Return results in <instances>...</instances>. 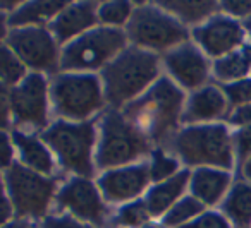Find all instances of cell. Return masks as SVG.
<instances>
[{
	"mask_svg": "<svg viewBox=\"0 0 251 228\" xmlns=\"http://www.w3.org/2000/svg\"><path fill=\"white\" fill-rule=\"evenodd\" d=\"M239 172L243 175V180L248 183H251V156H248L243 161V165L239 166Z\"/></svg>",
	"mask_w": 251,
	"mask_h": 228,
	"instance_id": "40",
	"label": "cell"
},
{
	"mask_svg": "<svg viewBox=\"0 0 251 228\" xmlns=\"http://www.w3.org/2000/svg\"><path fill=\"white\" fill-rule=\"evenodd\" d=\"M98 120L67 122L57 118L40 134L50 148L55 161L74 177L91 179L97 172L95 149L98 139Z\"/></svg>",
	"mask_w": 251,
	"mask_h": 228,
	"instance_id": "5",
	"label": "cell"
},
{
	"mask_svg": "<svg viewBox=\"0 0 251 228\" xmlns=\"http://www.w3.org/2000/svg\"><path fill=\"white\" fill-rule=\"evenodd\" d=\"M97 26H100L98 24V2L83 0V2H69L47 28L62 48L64 45L79 38L81 35Z\"/></svg>",
	"mask_w": 251,
	"mask_h": 228,
	"instance_id": "16",
	"label": "cell"
},
{
	"mask_svg": "<svg viewBox=\"0 0 251 228\" xmlns=\"http://www.w3.org/2000/svg\"><path fill=\"white\" fill-rule=\"evenodd\" d=\"M16 148L12 142V134L7 131H0V170L7 172L16 163Z\"/></svg>",
	"mask_w": 251,
	"mask_h": 228,
	"instance_id": "34",
	"label": "cell"
},
{
	"mask_svg": "<svg viewBox=\"0 0 251 228\" xmlns=\"http://www.w3.org/2000/svg\"><path fill=\"white\" fill-rule=\"evenodd\" d=\"M229 112L230 107L227 103L222 88L217 84H206V86L188 94L181 124H215V122H222L224 118H227Z\"/></svg>",
	"mask_w": 251,
	"mask_h": 228,
	"instance_id": "17",
	"label": "cell"
},
{
	"mask_svg": "<svg viewBox=\"0 0 251 228\" xmlns=\"http://www.w3.org/2000/svg\"><path fill=\"white\" fill-rule=\"evenodd\" d=\"M189 177L191 170L181 168L171 179L151 183L148 187L143 196V203L151 218H162L181 197L186 196V190L189 189Z\"/></svg>",
	"mask_w": 251,
	"mask_h": 228,
	"instance_id": "19",
	"label": "cell"
},
{
	"mask_svg": "<svg viewBox=\"0 0 251 228\" xmlns=\"http://www.w3.org/2000/svg\"><path fill=\"white\" fill-rule=\"evenodd\" d=\"M220 213L232 228H251V183L244 180L234 182L220 204Z\"/></svg>",
	"mask_w": 251,
	"mask_h": 228,
	"instance_id": "24",
	"label": "cell"
},
{
	"mask_svg": "<svg viewBox=\"0 0 251 228\" xmlns=\"http://www.w3.org/2000/svg\"><path fill=\"white\" fill-rule=\"evenodd\" d=\"M5 45L19 57L29 72L59 74L60 72V45L49 28H14L9 31Z\"/></svg>",
	"mask_w": 251,
	"mask_h": 228,
	"instance_id": "11",
	"label": "cell"
},
{
	"mask_svg": "<svg viewBox=\"0 0 251 228\" xmlns=\"http://www.w3.org/2000/svg\"><path fill=\"white\" fill-rule=\"evenodd\" d=\"M171 144L186 168H236L232 131L226 122L184 125L171 137Z\"/></svg>",
	"mask_w": 251,
	"mask_h": 228,
	"instance_id": "3",
	"label": "cell"
},
{
	"mask_svg": "<svg viewBox=\"0 0 251 228\" xmlns=\"http://www.w3.org/2000/svg\"><path fill=\"white\" fill-rule=\"evenodd\" d=\"M148 170H150L151 183L164 182V180L174 177L181 170V161L176 156L165 153L162 148H153V151L148 156Z\"/></svg>",
	"mask_w": 251,
	"mask_h": 228,
	"instance_id": "28",
	"label": "cell"
},
{
	"mask_svg": "<svg viewBox=\"0 0 251 228\" xmlns=\"http://www.w3.org/2000/svg\"><path fill=\"white\" fill-rule=\"evenodd\" d=\"M42 228H95V227L83 223V221H79L77 218L71 216V214H62V216L43 218Z\"/></svg>",
	"mask_w": 251,
	"mask_h": 228,
	"instance_id": "37",
	"label": "cell"
},
{
	"mask_svg": "<svg viewBox=\"0 0 251 228\" xmlns=\"http://www.w3.org/2000/svg\"><path fill=\"white\" fill-rule=\"evenodd\" d=\"M9 16L4 14V12L0 11V45L2 43H5V40H7V35H9Z\"/></svg>",
	"mask_w": 251,
	"mask_h": 228,
	"instance_id": "39",
	"label": "cell"
},
{
	"mask_svg": "<svg viewBox=\"0 0 251 228\" xmlns=\"http://www.w3.org/2000/svg\"><path fill=\"white\" fill-rule=\"evenodd\" d=\"M162 66L182 91H193L206 86L212 77V60L189 40L162 55Z\"/></svg>",
	"mask_w": 251,
	"mask_h": 228,
	"instance_id": "13",
	"label": "cell"
},
{
	"mask_svg": "<svg viewBox=\"0 0 251 228\" xmlns=\"http://www.w3.org/2000/svg\"><path fill=\"white\" fill-rule=\"evenodd\" d=\"M12 125L11 88L0 83V131H7Z\"/></svg>",
	"mask_w": 251,
	"mask_h": 228,
	"instance_id": "36",
	"label": "cell"
},
{
	"mask_svg": "<svg viewBox=\"0 0 251 228\" xmlns=\"http://www.w3.org/2000/svg\"><path fill=\"white\" fill-rule=\"evenodd\" d=\"M4 185L14 207V216L19 220L47 218L52 201L57 197V180L28 170L16 161L4 172Z\"/></svg>",
	"mask_w": 251,
	"mask_h": 228,
	"instance_id": "9",
	"label": "cell"
},
{
	"mask_svg": "<svg viewBox=\"0 0 251 228\" xmlns=\"http://www.w3.org/2000/svg\"><path fill=\"white\" fill-rule=\"evenodd\" d=\"M131 46L164 55L189 42L191 29L158 4H136L129 23L124 28Z\"/></svg>",
	"mask_w": 251,
	"mask_h": 228,
	"instance_id": "7",
	"label": "cell"
},
{
	"mask_svg": "<svg viewBox=\"0 0 251 228\" xmlns=\"http://www.w3.org/2000/svg\"><path fill=\"white\" fill-rule=\"evenodd\" d=\"M129 46L124 29L97 26L60 50V72L97 74Z\"/></svg>",
	"mask_w": 251,
	"mask_h": 228,
	"instance_id": "8",
	"label": "cell"
},
{
	"mask_svg": "<svg viewBox=\"0 0 251 228\" xmlns=\"http://www.w3.org/2000/svg\"><path fill=\"white\" fill-rule=\"evenodd\" d=\"M57 203L69 211L71 216L93 227H105L110 216L108 204L101 197L97 182L84 177H71L57 192Z\"/></svg>",
	"mask_w": 251,
	"mask_h": 228,
	"instance_id": "12",
	"label": "cell"
},
{
	"mask_svg": "<svg viewBox=\"0 0 251 228\" xmlns=\"http://www.w3.org/2000/svg\"><path fill=\"white\" fill-rule=\"evenodd\" d=\"M206 211V207L200 203L196 197H193L191 194H186L184 197L177 201L164 216L160 218V221L164 223L165 228H179L182 225L193 221L196 216Z\"/></svg>",
	"mask_w": 251,
	"mask_h": 228,
	"instance_id": "25",
	"label": "cell"
},
{
	"mask_svg": "<svg viewBox=\"0 0 251 228\" xmlns=\"http://www.w3.org/2000/svg\"><path fill=\"white\" fill-rule=\"evenodd\" d=\"M49 93L52 112L67 122L93 120L107 105L98 74L59 72L50 81Z\"/></svg>",
	"mask_w": 251,
	"mask_h": 228,
	"instance_id": "6",
	"label": "cell"
},
{
	"mask_svg": "<svg viewBox=\"0 0 251 228\" xmlns=\"http://www.w3.org/2000/svg\"><path fill=\"white\" fill-rule=\"evenodd\" d=\"M150 220L151 216L148 213L147 206H145L143 197L133 201V203L122 204L117 213L112 216V223L115 227H122V228H141Z\"/></svg>",
	"mask_w": 251,
	"mask_h": 228,
	"instance_id": "29",
	"label": "cell"
},
{
	"mask_svg": "<svg viewBox=\"0 0 251 228\" xmlns=\"http://www.w3.org/2000/svg\"><path fill=\"white\" fill-rule=\"evenodd\" d=\"M69 2H53V0H33V2H21L18 9L9 16V28H29L38 26L47 28L53 21L57 14L62 11Z\"/></svg>",
	"mask_w": 251,
	"mask_h": 228,
	"instance_id": "21",
	"label": "cell"
},
{
	"mask_svg": "<svg viewBox=\"0 0 251 228\" xmlns=\"http://www.w3.org/2000/svg\"><path fill=\"white\" fill-rule=\"evenodd\" d=\"M97 185L107 204H127L141 199L151 185L148 161L101 172L97 179Z\"/></svg>",
	"mask_w": 251,
	"mask_h": 228,
	"instance_id": "15",
	"label": "cell"
},
{
	"mask_svg": "<svg viewBox=\"0 0 251 228\" xmlns=\"http://www.w3.org/2000/svg\"><path fill=\"white\" fill-rule=\"evenodd\" d=\"M191 42L210 60H217L241 48L246 43V35L239 21L217 12L203 24L191 29Z\"/></svg>",
	"mask_w": 251,
	"mask_h": 228,
	"instance_id": "14",
	"label": "cell"
},
{
	"mask_svg": "<svg viewBox=\"0 0 251 228\" xmlns=\"http://www.w3.org/2000/svg\"><path fill=\"white\" fill-rule=\"evenodd\" d=\"M186 98V91H182L171 77L162 76L150 90L126 105L121 112L150 139L151 144H160L171 141L179 131Z\"/></svg>",
	"mask_w": 251,
	"mask_h": 228,
	"instance_id": "1",
	"label": "cell"
},
{
	"mask_svg": "<svg viewBox=\"0 0 251 228\" xmlns=\"http://www.w3.org/2000/svg\"><path fill=\"white\" fill-rule=\"evenodd\" d=\"M12 142H14L19 163L23 166L36 173H42V175L53 177L57 166L55 156L38 134L12 131Z\"/></svg>",
	"mask_w": 251,
	"mask_h": 228,
	"instance_id": "20",
	"label": "cell"
},
{
	"mask_svg": "<svg viewBox=\"0 0 251 228\" xmlns=\"http://www.w3.org/2000/svg\"><path fill=\"white\" fill-rule=\"evenodd\" d=\"M141 228H165V227H164V223H162V221H153V220H150L148 223H145Z\"/></svg>",
	"mask_w": 251,
	"mask_h": 228,
	"instance_id": "43",
	"label": "cell"
},
{
	"mask_svg": "<svg viewBox=\"0 0 251 228\" xmlns=\"http://www.w3.org/2000/svg\"><path fill=\"white\" fill-rule=\"evenodd\" d=\"M220 88H222L230 108L251 103V77L234 81V83H229V84H222Z\"/></svg>",
	"mask_w": 251,
	"mask_h": 228,
	"instance_id": "30",
	"label": "cell"
},
{
	"mask_svg": "<svg viewBox=\"0 0 251 228\" xmlns=\"http://www.w3.org/2000/svg\"><path fill=\"white\" fill-rule=\"evenodd\" d=\"M160 55L129 45L98 72L107 105L122 110L160 79Z\"/></svg>",
	"mask_w": 251,
	"mask_h": 228,
	"instance_id": "2",
	"label": "cell"
},
{
	"mask_svg": "<svg viewBox=\"0 0 251 228\" xmlns=\"http://www.w3.org/2000/svg\"><path fill=\"white\" fill-rule=\"evenodd\" d=\"M157 4L176 19H179L186 28L191 29L220 12L219 2H213V0H171V2L165 0Z\"/></svg>",
	"mask_w": 251,
	"mask_h": 228,
	"instance_id": "23",
	"label": "cell"
},
{
	"mask_svg": "<svg viewBox=\"0 0 251 228\" xmlns=\"http://www.w3.org/2000/svg\"><path fill=\"white\" fill-rule=\"evenodd\" d=\"M12 216H14V207H12V203L9 199L7 190H5L4 180L0 177V228H4L5 225L11 223Z\"/></svg>",
	"mask_w": 251,
	"mask_h": 228,
	"instance_id": "38",
	"label": "cell"
},
{
	"mask_svg": "<svg viewBox=\"0 0 251 228\" xmlns=\"http://www.w3.org/2000/svg\"><path fill=\"white\" fill-rule=\"evenodd\" d=\"M219 5L222 14L239 23L251 18V0H226V2H219Z\"/></svg>",
	"mask_w": 251,
	"mask_h": 228,
	"instance_id": "33",
	"label": "cell"
},
{
	"mask_svg": "<svg viewBox=\"0 0 251 228\" xmlns=\"http://www.w3.org/2000/svg\"><path fill=\"white\" fill-rule=\"evenodd\" d=\"M234 153H236V166L239 168L243 161L251 156V125L244 129H237L232 132Z\"/></svg>",
	"mask_w": 251,
	"mask_h": 228,
	"instance_id": "32",
	"label": "cell"
},
{
	"mask_svg": "<svg viewBox=\"0 0 251 228\" xmlns=\"http://www.w3.org/2000/svg\"><path fill=\"white\" fill-rule=\"evenodd\" d=\"M179 228H232L226 216L217 209H206L193 221L182 225Z\"/></svg>",
	"mask_w": 251,
	"mask_h": 228,
	"instance_id": "31",
	"label": "cell"
},
{
	"mask_svg": "<svg viewBox=\"0 0 251 228\" xmlns=\"http://www.w3.org/2000/svg\"><path fill=\"white\" fill-rule=\"evenodd\" d=\"M95 166L107 172L119 166L140 163L153 151L150 139L134 127L121 110H107L98 118Z\"/></svg>",
	"mask_w": 251,
	"mask_h": 228,
	"instance_id": "4",
	"label": "cell"
},
{
	"mask_svg": "<svg viewBox=\"0 0 251 228\" xmlns=\"http://www.w3.org/2000/svg\"><path fill=\"white\" fill-rule=\"evenodd\" d=\"M226 124L229 125L230 129H234V131L250 127L251 125V103L230 108L229 115H227V118H226Z\"/></svg>",
	"mask_w": 251,
	"mask_h": 228,
	"instance_id": "35",
	"label": "cell"
},
{
	"mask_svg": "<svg viewBox=\"0 0 251 228\" xmlns=\"http://www.w3.org/2000/svg\"><path fill=\"white\" fill-rule=\"evenodd\" d=\"M50 83L45 74L28 72L26 77L11 88V108L14 131L42 134L49 127Z\"/></svg>",
	"mask_w": 251,
	"mask_h": 228,
	"instance_id": "10",
	"label": "cell"
},
{
	"mask_svg": "<svg viewBox=\"0 0 251 228\" xmlns=\"http://www.w3.org/2000/svg\"><path fill=\"white\" fill-rule=\"evenodd\" d=\"M232 183V172L229 170L201 166V168L191 170L188 190L206 209H213L215 206L222 204Z\"/></svg>",
	"mask_w": 251,
	"mask_h": 228,
	"instance_id": "18",
	"label": "cell"
},
{
	"mask_svg": "<svg viewBox=\"0 0 251 228\" xmlns=\"http://www.w3.org/2000/svg\"><path fill=\"white\" fill-rule=\"evenodd\" d=\"M243 29H244V35H246V42L251 45V18H248V19H244L243 23Z\"/></svg>",
	"mask_w": 251,
	"mask_h": 228,
	"instance_id": "42",
	"label": "cell"
},
{
	"mask_svg": "<svg viewBox=\"0 0 251 228\" xmlns=\"http://www.w3.org/2000/svg\"><path fill=\"white\" fill-rule=\"evenodd\" d=\"M134 11V4L127 0H110L98 4V24L124 29Z\"/></svg>",
	"mask_w": 251,
	"mask_h": 228,
	"instance_id": "26",
	"label": "cell"
},
{
	"mask_svg": "<svg viewBox=\"0 0 251 228\" xmlns=\"http://www.w3.org/2000/svg\"><path fill=\"white\" fill-rule=\"evenodd\" d=\"M212 76L219 84H229L251 77V45L244 43L241 48L212 60Z\"/></svg>",
	"mask_w": 251,
	"mask_h": 228,
	"instance_id": "22",
	"label": "cell"
},
{
	"mask_svg": "<svg viewBox=\"0 0 251 228\" xmlns=\"http://www.w3.org/2000/svg\"><path fill=\"white\" fill-rule=\"evenodd\" d=\"M4 228H36V227L29 220H19V218H16L9 225H5Z\"/></svg>",
	"mask_w": 251,
	"mask_h": 228,
	"instance_id": "41",
	"label": "cell"
},
{
	"mask_svg": "<svg viewBox=\"0 0 251 228\" xmlns=\"http://www.w3.org/2000/svg\"><path fill=\"white\" fill-rule=\"evenodd\" d=\"M29 70L25 64L19 60V57L11 50V46L2 43L0 45V83L5 86L14 88L26 77Z\"/></svg>",
	"mask_w": 251,
	"mask_h": 228,
	"instance_id": "27",
	"label": "cell"
}]
</instances>
